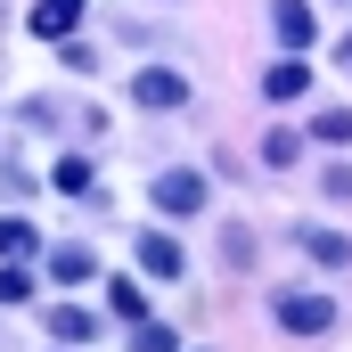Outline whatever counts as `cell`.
Listing matches in <instances>:
<instances>
[{
  "mask_svg": "<svg viewBox=\"0 0 352 352\" xmlns=\"http://www.w3.org/2000/svg\"><path fill=\"white\" fill-rule=\"evenodd\" d=\"M270 320H278L287 336H328V328H336V295H320V287H278V295H270Z\"/></svg>",
  "mask_w": 352,
  "mask_h": 352,
  "instance_id": "obj_1",
  "label": "cell"
},
{
  "mask_svg": "<svg viewBox=\"0 0 352 352\" xmlns=\"http://www.w3.org/2000/svg\"><path fill=\"white\" fill-rule=\"evenodd\" d=\"M180 98H188V74L180 66H140L131 74V107H148V115H173Z\"/></svg>",
  "mask_w": 352,
  "mask_h": 352,
  "instance_id": "obj_2",
  "label": "cell"
},
{
  "mask_svg": "<svg viewBox=\"0 0 352 352\" xmlns=\"http://www.w3.org/2000/svg\"><path fill=\"white\" fill-rule=\"evenodd\" d=\"M156 213H205V197H213V180L205 173H188V164H173V173H156Z\"/></svg>",
  "mask_w": 352,
  "mask_h": 352,
  "instance_id": "obj_3",
  "label": "cell"
},
{
  "mask_svg": "<svg viewBox=\"0 0 352 352\" xmlns=\"http://www.w3.org/2000/svg\"><path fill=\"white\" fill-rule=\"evenodd\" d=\"M270 41H278L287 58H303V50L320 41V16H311V0H270Z\"/></svg>",
  "mask_w": 352,
  "mask_h": 352,
  "instance_id": "obj_4",
  "label": "cell"
},
{
  "mask_svg": "<svg viewBox=\"0 0 352 352\" xmlns=\"http://www.w3.org/2000/svg\"><path fill=\"white\" fill-rule=\"evenodd\" d=\"M131 263L148 270V278H180V270H188V263H180V246L164 238V230H140V238H131Z\"/></svg>",
  "mask_w": 352,
  "mask_h": 352,
  "instance_id": "obj_5",
  "label": "cell"
},
{
  "mask_svg": "<svg viewBox=\"0 0 352 352\" xmlns=\"http://www.w3.org/2000/svg\"><path fill=\"white\" fill-rule=\"evenodd\" d=\"M303 90H311V66H303V58H278V66H263V98H270V107H295Z\"/></svg>",
  "mask_w": 352,
  "mask_h": 352,
  "instance_id": "obj_6",
  "label": "cell"
},
{
  "mask_svg": "<svg viewBox=\"0 0 352 352\" xmlns=\"http://www.w3.org/2000/svg\"><path fill=\"white\" fill-rule=\"evenodd\" d=\"M82 8H90V0H33V33H41V41H74Z\"/></svg>",
  "mask_w": 352,
  "mask_h": 352,
  "instance_id": "obj_7",
  "label": "cell"
},
{
  "mask_svg": "<svg viewBox=\"0 0 352 352\" xmlns=\"http://www.w3.org/2000/svg\"><path fill=\"white\" fill-rule=\"evenodd\" d=\"M41 320H50L58 344H90V336H98V311H82V303H50Z\"/></svg>",
  "mask_w": 352,
  "mask_h": 352,
  "instance_id": "obj_8",
  "label": "cell"
},
{
  "mask_svg": "<svg viewBox=\"0 0 352 352\" xmlns=\"http://www.w3.org/2000/svg\"><path fill=\"white\" fill-rule=\"evenodd\" d=\"M295 238H303V254H311V263H328V270L352 263V238H344V230H295Z\"/></svg>",
  "mask_w": 352,
  "mask_h": 352,
  "instance_id": "obj_9",
  "label": "cell"
},
{
  "mask_svg": "<svg viewBox=\"0 0 352 352\" xmlns=\"http://www.w3.org/2000/svg\"><path fill=\"white\" fill-rule=\"evenodd\" d=\"M50 278L66 287V278H98V254L90 246H50Z\"/></svg>",
  "mask_w": 352,
  "mask_h": 352,
  "instance_id": "obj_10",
  "label": "cell"
},
{
  "mask_svg": "<svg viewBox=\"0 0 352 352\" xmlns=\"http://www.w3.org/2000/svg\"><path fill=\"white\" fill-rule=\"evenodd\" d=\"M107 311H115L123 328H140V320H148V295H140L131 278H115V287H107Z\"/></svg>",
  "mask_w": 352,
  "mask_h": 352,
  "instance_id": "obj_11",
  "label": "cell"
},
{
  "mask_svg": "<svg viewBox=\"0 0 352 352\" xmlns=\"http://www.w3.org/2000/svg\"><path fill=\"white\" fill-rule=\"evenodd\" d=\"M50 188L82 197V188H90V156H58V164H50Z\"/></svg>",
  "mask_w": 352,
  "mask_h": 352,
  "instance_id": "obj_12",
  "label": "cell"
},
{
  "mask_svg": "<svg viewBox=\"0 0 352 352\" xmlns=\"http://www.w3.org/2000/svg\"><path fill=\"white\" fill-rule=\"evenodd\" d=\"M25 254H33V221L8 213V221H0V263H25Z\"/></svg>",
  "mask_w": 352,
  "mask_h": 352,
  "instance_id": "obj_13",
  "label": "cell"
},
{
  "mask_svg": "<svg viewBox=\"0 0 352 352\" xmlns=\"http://www.w3.org/2000/svg\"><path fill=\"white\" fill-rule=\"evenodd\" d=\"M328 148H352V107H320V123H311Z\"/></svg>",
  "mask_w": 352,
  "mask_h": 352,
  "instance_id": "obj_14",
  "label": "cell"
},
{
  "mask_svg": "<svg viewBox=\"0 0 352 352\" xmlns=\"http://www.w3.org/2000/svg\"><path fill=\"white\" fill-rule=\"evenodd\" d=\"M295 156H303V140H295V131H270V140H263V164H270V173H287Z\"/></svg>",
  "mask_w": 352,
  "mask_h": 352,
  "instance_id": "obj_15",
  "label": "cell"
},
{
  "mask_svg": "<svg viewBox=\"0 0 352 352\" xmlns=\"http://www.w3.org/2000/svg\"><path fill=\"white\" fill-rule=\"evenodd\" d=\"M0 303H33V278H25V263H0Z\"/></svg>",
  "mask_w": 352,
  "mask_h": 352,
  "instance_id": "obj_16",
  "label": "cell"
},
{
  "mask_svg": "<svg viewBox=\"0 0 352 352\" xmlns=\"http://www.w3.org/2000/svg\"><path fill=\"white\" fill-rule=\"evenodd\" d=\"M131 352H173V328H156V320H140V328H131Z\"/></svg>",
  "mask_w": 352,
  "mask_h": 352,
  "instance_id": "obj_17",
  "label": "cell"
},
{
  "mask_svg": "<svg viewBox=\"0 0 352 352\" xmlns=\"http://www.w3.org/2000/svg\"><path fill=\"white\" fill-rule=\"evenodd\" d=\"M221 254H230V270H246V263H254V238H246V230H230V238H221Z\"/></svg>",
  "mask_w": 352,
  "mask_h": 352,
  "instance_id": "obj_18",
  "label": "cell"
},
{
  "mask_svg": "<svg viewBox=\"0 0 352 352\" xmlns=\"http://www.w3.org/2000/svg\"><path fill=\"white\" fill-rule=\"evenodd\" d=\"M328 197H336V205H352V164H328Z\"/></svg>",
  "mask_w": 352,
  "mask_h": 352,
  "instance_id": "obj_19",
  "label": "cell"
},
{
  "mask_svg": "<svg viewBox=\"0 0 352 352\" xmlns=\"http://www.w3.org/2000/svg\"><path fill=\"white\" fill-rule=\"evenodd\" d=\"M336 58H344V66H352V33H344V50H336Z\"/></svg>",
  "mask_w": 352,
  "mask_h": 352,
  "instance_id": "obj_20",
  "label": "cell"
}]
</instances>
